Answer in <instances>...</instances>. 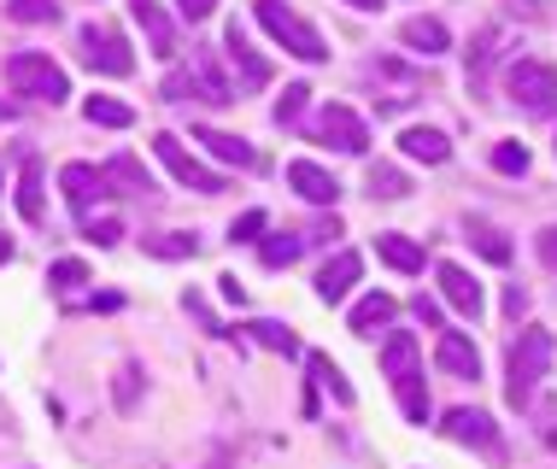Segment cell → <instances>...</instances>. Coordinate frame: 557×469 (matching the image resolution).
Masks as SVG:
<instances>
[{
    "mask_svg": "<svg viewBox=\"0 0 557 469\" xmlns=\"http://www.w3.org/2000/svg\"><path fill=\"white\" fill-rule=\"evenodd\" d=\"M434 358H441V370H446V375H463V382H475V375H481L475 341H470V335H458V329H446V335L434 341Z\"/></svg>",
    "mask_w": 557,
    "mask_h": 469,
    "instance_id": "7c38bea8",
    "label": "cell"
},
{
    "mask_svg": "<svg viewBox=\"0 0 557 469\" xmlns=\"http://www.w3.org/2000/svg\"><path fill=\"white\" fill-rule=\"evenodd\" d=\"M358 270H364V264H358V252H335V259L318 270V299H323V306H341V299L352 294Z\"/></svg>",
    "mask_w": 557,
    "mask_h": 469,
    "instance_id": "5bb4252c",
    "label": "cell"
},
{
    "mask_svg": "<svg viewBox=\"0 0 557 469\" xmlns=\"http://www.w3.org/2000/svg\"><path fill=\"white\" fill-rule=\"evenodd\" d=\"M88 240H95V247H112V240L117 235H124V223H117V218H100V223H88V230H83Z\"/></svg>",
    "mask_w": 557,
    "mask_h": 469,
    "instance_id": "d590c367",
    "label": "cell"
},
{
    "mask_svg": "<svg viewBox=\"0 0 557 469\" xmlns=\"http://www.w3.org/2000/svg\"><path fill=\"white\" fill-rule=\"evenodd\" d=\"M540 259H546V264H557V223H552L546 235H540Z\"/></svg>",
    "mask_w": 557,
    "mask_h": 469,
    "instance_id": "b9f144b4",
    "label": "cell"
},
{
    "mask_svg": "<svg viewBox=\"0 0 557 469\" xmlns=\"http://www.w3.org/2000/svg\"><path fill=\"white\" fill-rule=\"evenodd\" d=\"M493 171H505V176H522V171H529V147H517V141H499V147H493Z\"/></svg>",
    "mask_w": 557,
    "mask_h": 469,
    "instance_id": "1f68e13d",
    "label": "cell"
},
{
    "mask_svg": "<svg viewBox=\"0 0 557 469\" xmlns=\"http://www.w3.org/2000/svg\"><path fill=\"white\" fill-rule=\"evenodd\" d=\"M346 7H358V12H375V7H382V0H346Z\"/></svg>",
    "mask_w": 557,
    "mask_h": 469,
    "instance_id": "7bdbcfd3",
    "label": "cell"
},
{
    "mask_svg": "<svg viewBox=\"0 0 557 469\" xmlns=\"http://www.w3.org/2000/svg\"><path fill=\"white\" fill-rule=\"evenodd\" d=\"M147 252H159V259H188L194 235H147Z\"/></svg>",
    "mask_w": 557,
    "mask_h": 469,
    "instance_id": "d6a6232c",
    "label": "cell"
},
{
    "mask_svg": "<svg viewBox=\"0 0 557 469\" xmlns=\"http://www.w3.org/2000/svg\"><path fill=\"white\" fill-rule=\"evenodd\" d=\"M299 247H306V235H276V240H264V264H270V270L294 264V259H299Z\"/></svg>",
    "mask_w": 557,
    "mask_h": 469,
    "instance_id": "f546056e",
    "label": "cell"
},
{
    "mask_svg": "<svg viewBox=\"0 0 557 469\" xmlns=\"http://www.w3.org/2000/svg\"><path fill=\"white\" fill-rule=\"evenodd\" d=\"M306 100H311V88L306 83H288V95L276 100V124H299V118H306Z\"/></svg>",
    "mask_w": 557,
    "mask_h": 469,
    "instance_id": "4dcf8cb0",
    "label": "cell"
},
{
    "mask_svg": "<svg viewBox=\"0 0 557 469\" xmlns=\"http://www.w3.org/2000/svg\"><path fill=\"white\" fill-rule=\"evenodd\" d=\"M153 153L164 159V171H171L183 188H194V194H223V176H218V171H206V164L194 159L171 129H159V135H153Z\"/></svg>",
    "mask_w": 557,
    "mask_h": 469,
    "instance_id": "52a82bcc",
    "label": "cell"
},
{
    "mask_svg": "<svg viewBox=\"0 0 557 469\" xmlns=\"http://www.w3.org/2000/svg\"><path fill=\"white\" fill-rule=\"evenodd\" d=\"M0 183H7V164H0ZM0 194H7V188H0Z\"/></svg>",
    "mask_w": 557,
    "mask_h": 469,
    "instance_id": "f6af8a7d",
    "label": "cell"
},
{
    "mask_svg": "<svg viewBox=\"0 0 557 469\" xmlns=\"http://www.w3.org/2000/svg\"><path fill=\"white\" fill-rule=\"evenodd\" d=\"M7 83H12V95H29V100H53V106L71 95L65 71H59L48 53H12V59H7Z\"/></svg>",
    "mask_w": 557,
    "mask_h": 469,
    "instance_id": "5b68a950",
    "label": "cell"
},
{
    "mask_svg": "<svg viewBox=\"0 0 557 469\" xmlns=\"http://www.w3.org/2000/svg\"><path fill=\"white\" fill-rule=\"evenodd\" d=\"M399 147H405L411 159H423V164H446V159H451V141H446L441 129H429V124H411V129L399 135Z\"/></svg>",
    "mask_w": 557,
    "mask_h": 469,
    "instance_id": "e0dca14e",
    "label": "cell"
},
{
    "mask_svg": "<svg viewBox=\"0 0 557 469\" xmlns=\"http://www.w3.org/2000/svg\"><path fill=\"white\" fill-rule=\"evenodd\" d=\"M223 53H230V65H235V77H240V88H247V95L270 83V59H264L259 48H252L247 29H240V24L223 29Z\"/></svg>",
    "mask_w": 557,
    "mask_h": 469,
    "instance_id": "9c48e42d",
    "label": "cell"
},
{
    "mask_svg": "<svg viewBox=\"0 0 557 469\" xmlns=\"http://www.w3.org/2000/svg\"><path fill=\"white\" fill-rule=\"evenodd\" d=\"M375 252H382V264L405 270V276H417V270H423V247H417V240H405V235H375Z\"/></svg>",
    "mask_w": 557,
    "mask_h": 469,
    "instance_id": "ffe728a7",
    "label": "cell"
},
{
    "mask_svg": "<svg viewBox=\"0 0 557 469\" xmlns=\"http://www.w3.org/2000/svg\"><path fill=\"white\" fill-rule=\"evenodd\" d=\"M318 141L335 147V153H364L370 129H364V118H358L352 106H323L318 112Z\"/></svg>",
    "mask_w": 557,
    "mask_h": 469,
    "instance_id": "ba28073f",
    "label": "cell"
},
{
    "mask_svg": "<svg viewBox=\"0 0 557 469\" xmlns=\"http://www.w3.org/2000/svg\"><path fill=\"white\" fill-rule=\"evenodd\" d=\"M411 311H417V317H423V323H429V329H441V306H434V299H429V294H423V299H417V306H411Z\"/></svg>",
    "mask_w": 557,
    "mask_h": 469,
    "instance_id": "ab89813d",
    "label": "cell"
},
{
    "mask_svg": "<svg viewBox=\"0 0 557 469\" xmlns=\"http://www.w3.org/2000/svg\"><path fill=\"white\" fill-rule=\"evenodd\" d=\"M194 83H200V100H212V106H230L235 100V88L223 83V71H218L212 53H194Z\"/></svg>",
    "mask_w": 557,
    "mask_h": 469,
    "instance_id": "44dd1931",
    "label": "cell"
},
{
    "mask_svg": "<svg viewBox=\"0 0 557 469\" xmlns=\"http://www.w3.org/2000/svg\"><path fill=\"white\" fill-rule=\"evenodd\" d=\"M441 434H446V441H458V446H493V441H499V429H493L487 411H451L441 422Z\"/></svg>",
    "mask_w": 557,
    "mask_h": 469,
    "instance_id": "9a60e30c",
    "label": "cell"
},
{
    "mask_svg": "<svg viewBox=\"0 0 557 469\" xmlns=\"http://www.w3.org/2000/svg\"><path fill=\"white\" fill-rule=\"evenodd\" d=\"M135 393H141V370L124 365L117 370V405H135Z\"/></svg>",
    "mask_w": 557,
    "mask_h": 469,
    "instance_id": "8d00e7d4",
    "label": "cell"
},
{
    "mask_svg": "<svg viewBox=\"0 0 557 469\" xmlns=\"http://www.w3.org/2000/svg\"><path fill=\"white\" fill-rule=\"evenodd\" d=\"M306 365H311V375H318V382H323L329 393H335L341 405H352V399H358V393H352V382H346V375H341V365H335V358H329V353H311Z\"/></svg>",
    "mask_w": 557,
    "mask_h": 469,
    "instance_id": "d4e9b609",
    "label": "cell"
},
{
    "mask_svg": "<svg viewBox=\"0 0 557 469\" xmlns=\"http://www.w3.org/2000/svg\"><path fill=\"white\" fill-rule=\"evenodd\" d=\"M370 194H382V200H399V194H411L399 164H370Z\"/></svg>",
    "mask_w": 557,
    "mask_h": 469,
    "instance_id": "4316f807",
    "label": "cell"
},
{
    "mask_svg": "<svg viewBox=\"0 0 557 469\" xmlns=\"http://www.w3.org/2000/svg\"><path fill=\"white\" fill-rule=\"evenodd\" d=\"M18 211L29 223H41V159L18 164Z\"/></svg>",
    "mask_w": 557,
    "mask_h": 469,
    "instance_id": "603a6c76",
    "label": "cell"
},
{
    "mask_svg": "<svg viewBox=\"0 0 557 469\" xmlns=\"http://www.w3.org/2000/svg\"><path fill=\"white\" fill-rule=\"evenodd\" d=\"M399 36H405V48H417V53H429V59L451 48V29H446L441 18H411Z\"/></svg>",
    "mask_w": 557,
    "mask_h": 469,
    "instance_id": "d6986e66",
    "label": "cell"
},
{
    "mask_svg": "<svg viewBox=\"0 0 557 469\" xmlns=\"http://www.w3.org/2000/svg\"><path fill=\"white\" fill-rule=\"evenodd\" d=\"M382 370L399 393V411L411 422H429V387H423V365H417V335L394 329V335L382 341Z\"/></svg>",
    "mask_w": 557,
    "mask_h": 469,
    "instance_id": "6da1fadb",
    "label": "cell"
},
{
    "mask_svg": "<svg viewBox=\"0 0 557 469\" xmlns=\"http://www.w3.org/2000/svg\"><path fill=\"white\" fill-rule=\"evenodd\" d=\"M288 188L299 194V200H311V206H335L341 200V183L323 171V164H311V159H294L288 164Z\"/></svg>",
    "mask_w": 557,
    "mask_h": 469,
    "instance_id": "8fae6325",
    "label": "cell"
},
{
    "mask_svg": "<svg viewBox=\"0 0 557 469\" xmlns=\"http://www.w3.org/2000/svg\"><path fill=\"white\" fill-rule=\"evenodd\" d=\"M534 7H540V0H534Z\"/></svg>",
    "mask_w": 557,
    "mask_h": 469,
    "instance_id": "bcb514c9",
    "label": "cell"
},
{
    "mask_svg": "<svg viewBox=\"0 0 557 469\" xmlns=\"http://www.w3.org/2000/svg\"><path fill=\"white\" fill-rule=\"evenodd\" d=\"M194 141H206V153L223 159V164H252V147L240 135H223V129H194Z\"/></svg>",
    "mask_w": 557,
    "mask_h": 469,
    "instance_id": "7402d4cb",
    "label": "cell"
},
{
    "mask_svg": "<svg viewBox=\"0 0 557 469\" xmlns=\"http://www.w3.org/2000/svg\"><path fill=\"white\" fill-rule=\"evenodd\" d=\"M12 259V240H7V230H0V264H7Z\"/></svg>",
    "mask_w": 557,
    "mask_h": 469,
    "instance_id": "ee69618b",
    "label": "cell"
},
{
    "mask_svg": "<svg viewBox=\"0 0 557 469\" xmlns=\"http://www.w3.org/2000/svg\"><path fill=\"white\" fill-rule=\"evenodd\" d=\"M48 282H53V287H83V282H88V264H83V259H59V264L48 270Z\"/></svg>",
    "mask_w": 557,
    "mask_h": 469,
    "instance_id": "836d02e7",
    "label": "cell"
},
{
    "mask_svg": "<svg viewBox=\"0 0 557 469\" xmlns=\"http://www.w3.org/2000/svg\"><path fill=\"white\" fill-rule=\"evenodd\" d=\"M505 88L522 112H534V118L557 112V65H546V59H517L505 71Z\"/></svg>",
    "mask_w": 557,
    "mask_h": 469,
    "instance_id": "277c9868",
    "label": "cell"
},
{
    "mask_svg": "<svg viewBox=\"0 0 557 469\" xmlns=\"http://www.w3.org/2000/svg\"><path fill=\"white\" fill-rule=\"evenodd\" d=\"M59 188H65V200L71 206H95V194H107V176L95 171V164H65V171H59Z\"/></svg>",
    "mask_w": 557,
    "mask_h": 469,
    "instance_id": "2e32d148",
    "label": "cell"
},
{
    "mask_svg": "<svg viewBox=\"0 0 557 469\" xmlns=\"http://www.w3.org/2000/svg\"><path fill=\"white\" fill-rule=\"evenodd\" d=\"M83 65L88 71H100V77H129L135 71V53H129V41H124V29L117 24H83Z\"/></svg>",
    "mask_w": 557,
    "mask_h": 469,
    "instance_id": "8992f818",
    "label": "cell"
},
{
    "mask_svg": "<svg viewBox=\"0 0 557 469\" xmlns=\"http://www.w3.org/2000/svg\"><path fill=\"white\" fill-rule=\"evenodd\" d=\"M100 176H107V183H117L124 194H147V188H153V176H147V171H141V164H135L129 153H117V159H112Z\"/></svg>",
    "mask_w": 557,
    "mask_h": 469,
    "instance_id": "cb8c5ba5",
    "label": "cell"
},
{
    "mask_svg": "<svg viewBox=\"0 0 557 469\" xmlns=\"http://www.w3.org/2000/svg\"><path fill=\"white\" fill-rule=\"evenodd\" d=\"M259 24H264L294 59H306V65H323V59H329L323 36H318V29H311L306 18H299L294 7H282V0H259Z\"/></svg>",
    "mask_w": 557,
    "mask_h": 469,
    "instance_id": "3957f363",
    "label": "cell"
},
{
    "mask_svg": "<svg viewBox=\"0 0 557 469\" xmlns=\"http://www.w3.org/2000/svg\"><path fill=\"white\" fill-rule=\"evenodd\" d=\"M259 230H264V211H247V218H235V240H259Z\"/></svg>",
    "mask_w": 557,
    "mask_h": 469,
    "instance_id": "74e56055",
    "label": "cell"
},
{
    "mask_svg": "<svg viewBox=\"0 0 557 469\" xmlns=\"http://www.w3.org/2000/svg\"><path fill=\"white\" fill-rule=\"evenodd\" d=\"M247 335L252 341H259L264 346V353H294V329H282V323H264V317H259V323H247Z\"/></svg>",
    "mask_w": 557,
    "mask_h": 469,
    "instance_id": "83f0119b",
    "label": "cell"
},
{
    "mask_svg": "<svg viewBox=\"0 0 557 469\" xmlns=\"http://www.w3.org/2000/svg\"><path fill=\"white\" fill-rule=\"evenodd\" d=\"M129 18L141 24L147 48L159 59H176V24H171V12H164V0H129Z\"/></svg>",
    "mask_w": 557,
    "mask_h": 469,
    "instance_id": "30bf717a",
    "label": "cell"
},
{
    "mask_svg": "<svg viewBox=\"0 0 557 469\" xmlns=\"http://www.w3.org/2000/svg\"><path fill=\"white\" fill-rule=\"evenodd\" d=\"M7 12L18 24H53L59 18V0H7Z\"/></svg>",
    "mask_w": 557,
    "mask_h": 469,
    "instance_id": "f1b7e54d",
    "label": "cell"
},
{
    "mask_svg": "<svg viewBox=\"0 0 557 469\" xmlns=\"http://www.w3.org/2000/svg\"><path fill=\"white\" fill-rule=\"evenodd\" d=\"M394 311H399V306H394L387 294H364V299L352 306V335H364V341L382 335V329L394 323Z\"/></svg>",
    "mask_w": 557,
    "mask_h": 469,
    "instance_id": "ac0fdd59",
    "label": "cell"
},
{
    "mask_svg": "<svg viewBox=\"0 0 557 469\" xmlns=\"http://www.w3.org/2000/svg\"><path fill=\"white\" fill-rule=\"evenodd\" d=\"M176 7H183V18L200 24V18H212V7H218V0H176Z\"/></svg>",
    "mask_w": 557,
    "mask_h": 469,
    "instance_id": "f35d334b",
    "label": "cell"
},
{
    "mask_svg": "<svg viewBox=\"0 0 557 469\" xmlns=\"http://www.w3.org/2000/svg\"><path fill=\"white\" fill-rule=\"evenodd\" d=\"M552 370V335L546 329H522V341L510 346V382H505V399L517 405H529L534 399V387H540V375Z\"/></svg>",
    "mask_w": 557,
    "mask_h": 469,
    "instance_id": "7a4b0ae2",
    "label": "cell"
},
{
    "mask_svg": "<svg viewBox=\"0 0 557 469\" xmlns=\"http://www.w3.org/2000/svg\"><path fill=\"white\" fill-rule=\"evenodd\" d=\"M505 311H510V317L529 311V287H510V294H505Z\"/></svg>",
    "mask_w": 557,
    "mask_h": 469,
    "instance_id": "60d3db41",
    "label": "cell"
},
{
    "mask_svg": "<svg viewBox=\"0 0 557 469\" xmlns=\"http://www.w3.org/2000/svg\"><path fill=\"white\" fill-rule=\"evenodd\" d=\"M470 240H475V247H481V252H487V259H493V264H505V259H510V240H505V235H493V230H475Z\"/></svg>",
    "mask_w": 557,
    "mask_h": 469,
    "instance_id": "e575fe53",
    "label": "cell"
},
{
    "mask_svg": "<svg viewBox=\"0 0 557 469\" xmlns=\"http://www.w3.org/2000/svg\"><path fill=\"white\" fill-rule=\"evenodd\" d=\"M83 112H88V124H107V129H129V124H135L129 106H124V100H107V95H95Z\"/></svg>",
    "mask_w": 557,
    "mask_h": 469,
    "instance_id": "484cf974",
    "label": "cell"
},
{
    "mask_svg": "<svg viewBox=\"0 0 557 469\" xmlns=\"http://www.w3.org/2000/svg\"><path fill=\"white\" fill-rule=\"evenodd\" d=\"M434 276H441V294H446V306L458 311V317H475L481 311V282L463 264H441Z\"/></svg>",
    "mask_w": 557,
    "mask_h": 469,
    "instance_id": "4fadbf2b",
    "label": "cell"
}]
</instances>
